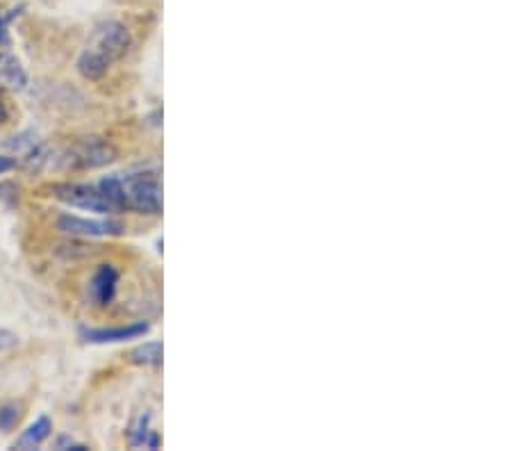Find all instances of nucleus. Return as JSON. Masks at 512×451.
<instances>
[{
    "mask_svg": "<svg viewBox=\"0 0 512 451\" xmlns=\"http://www.w3.org/2000/svg\"><path fill=\"white\" fill-rule=\"evenodd\" d=\"M57 228L78 237H114L126 231V226L117 219H85L76 215H62L57 219Z\"/></svg>",
    "mask_w": 512,
    "mask_h": 451,
    "instance_id": "obj_5",
    "label": "nucleus"
},
{
    "mask_svg": "<svg viewBox=\"0 0 512 451\" xmlns=\"http://www.w3.org/2000/svg\"><path fill=\"white\" fill-rule=\"evenodd\" d=\"M151 331L148 322H132L128 326H107V328H82L80 335L85 342L92 344H114V342H126L137 340Z\"/></svg>",
    "mask_w": 512,
    "mask_h": 451,
    "instance_id": "obj_6",
    "label": "nucleus"
},
{
    "mask_svg": "<svg viewBox=\"0 0 512 451\" xmlns=\"http://www.w3.org/2000/svg\"><path fill=\"white\" fill-rule=\"evenodd\" d=\"M16 167V160L14 158H7V155H0V176L7 174V171H12Z\"/></svg>",
    "mask_w": 512,
    "mask_h": 451,
    "instance_id": "obj_16",
    "label": "nucleus"
},
{
    "mask_svg": "<svg viewBox=\"0 0 512 451\" xmlns=\"http://www.w3.org/2000/svg\"><path fill=\"white\" fill-rule=\"evenodd\" d=\"M23 408L19 404H5L0 408V431H12L21 422Z\"/></svg>",
    "mask_w": 512,
    "mask_h": 451,
    "instance_id": "obj_12",
    "label": "nucleus"
},
{
    "mask_svg": "<svg viewBox=\"0 0 512 451\" xmlns=\"http://www.w3.org/2000/svg\"><path fill=\"white\" fill-rule=\"evenodd\" d=\"M132 44L130 32L117 21H105L94 30L92 39L78 60V71L87 80H101L114 62L128 53Z\"/></svg>",
    "mask_w": 512,
    "mask_h": 451,
    "instance_id": "obj_2",
    "label": "nucleus"
},
{
    "mask_svg": "<svg viewBox=\"0 0 512 451\" xmlns=\"http://www.w3.org/2000/svg\"><path fill=\"white\" fill-rule=\"evenodd\" d=\"M162 342H144L130 351V363L139 367H158L162 365Z\"/></svg>",
    "mask_w": 512,
    "mask_h": 451,
    "instance_id": "obj_11",
    "label": "nucleus"
},
{
    "mask_svg": "<svg viewBox=\"0 0 512 451\" xmlns=\"http://www.w3.org/2000/svg\"><path fill=\"white\" fill-rule=\"evenodd\" d=\"M0 80H5L7 85L16 89H23L28 85V76L23 71L21 62L5 51H0Z\"/></svg>",
    "mask_w": 512,
    "mask_h": 451,
    "instance_id": "obj_10",
    "label": "nucleus"
},
{
    "mask_svg": "<svg viewBox=\"0 0 512 451\" xmlns=\"http://www.w3.org/2000/svg\"><path fill=\"white\" fill-rule=\"evenodd\" d=\"M21 12L19 10H10V14H5L3 10H0V46H10L12 39H10V23L19 16Z\"/></svg>",
    "mask_w": 512,
    "mask_h": 451,
    "instance_id": "obj_13",
    "label": "nucleus"
},
{
    "mask_svg": "<svg viewBox=\"0 0 512 451\" xmlns=\"http://www.w3.org/2000/svg\"><path fill=\"white\" fill-rule=\"evenodd\" d=\"M117 287H119L117 267L101 265L92 276V283H89V297H92L96 306L105 308L110 306L114 297H117Z\"/></svg>",
    "mask_w": 512,
    "mask_h": 451,
    "instance_id": "obj_7",
    "label": "nucleus"
},
{
    "mask_svg": "<svg viewBox=\"0 0 512 451\" xmlns=\"http://www.w3.org/2000/svg\"><path fill=\"white\" fill-rule=\"evenodd\" d=\"M53 196L62 203L71 205V208L98 212V215H110L117 212L112 201L101 192L98 185H85V183H60L53 187Z\"/></svg>",
    "mask_w": 512,
    "mask_h": 451,
    "instance_id": "obj_4",
    "label": "nucleus"
},
{
    "mask_svg": "<svg viewBox=\"0 0 512 451\" xmlns=\"http://www.w3.org/2000/svg\"><path fill=\"white\" fill-rule=\"evenodd\" d=\"M5 121H7V105L3 98H0V123H5Z\"/></svg>",
    "mask_w": 512,
    "mask_h": 451,
    "instance_id": "obj_17",
    "label": "nucleus"
},
{
    "mask_svg": "<svg viewBox=\"0 0 512 451\" xmlns=\"http://www.w3.org/2000/svg\"><path fill=\"white\" fill-rule=\"evenodd\" d=\"M151 413H142L130 426V445L135 449H160L162 438L160 433L153 429Z\"/></svg>",
    "mask_w": 512,
    "mask_h": 451,
    "instance_id": "obj_8",
    "label": "nucleus"
},
{
    "mask_svg": "<svg viewBox=\"0 0 512 451\" xmlns=\"http://www.w3.org/2000/svg\"><path fill=\"white\" fill-rule=\"evenodd\" d=\"M101 192L117 210L139 212V215H160L162 212V183L158 171L142 174H114L103 178Z\"/></svg>",
    "mask_w": 512,
    "mask_h": 451,
    "instance_id": "obj_1",
    "label": "nucleus"
},
{
    "mask_svg": "<svg viewBox=\"0 0 512 451\" xmlns=\"http://www.w3.org/2000/svg\"><path fill=\"white\" fill-rule=\"evenodd\" d=\"M117 160V149L101 137H87L73 142L69 149L62 153L60 167L66 171H87L101 169Z\"/></svg>",
    "mask_w": 512,
    "mask_h": 451,
    "instance_id": "obj_3",
    "label": "nucleus"
},
{
    "mask_svg": "<svg viewBox=\"0 0 512 451\" xmlns=\"http://www.w3.org/2000/svg\"><path fill=\"white\" fill-rule=\"evenodd\" d=\"M55 447L57 449H73V451H87L89 449L87 445H80V442L71 440V438H60L55 442Z\"/></svg>",
    "mask_w": 512,
    "mask_h": 451,
    "instance_id": "obj_15",
    "label": "nucleus"
},
{
    "mask_svg": "<svg viewBox=\"0 0 512 451\" xmlns=\"http://www.w3.org/2000/svg\"><path fill=\"white\" fill-rule=\"evenodd\" d=\"M51 431H53V422L48 420L46 415H41L35 424H30L28 429L21 433V438L14 442V449H23V451L37 449L39 445H44V442L48 440Z\"/></svg>",
    "mask_w": 512,
    "mask_h": 451,
    "instance_id": "obj_9",
    "label": "nucleus"
},
{
    "mask_svg": "<svg viewBox=\"0 0 512 451\" xmlns=\"http://www.w3.org/2000/svg\"><path fill=\"white\" fill-rule=\"evenodd\" d=\"M16 342H19V338H16L14 333L5 331V328H0V351H7V349L16 347Z\"/></svg>",
    "mask_w": 512,
    "mask_h": 451,
    "instance_id": "obj_14",
    "label": "nucleus"
}]
</instances>
